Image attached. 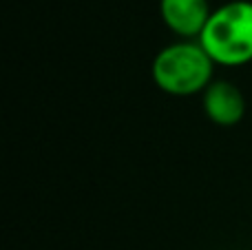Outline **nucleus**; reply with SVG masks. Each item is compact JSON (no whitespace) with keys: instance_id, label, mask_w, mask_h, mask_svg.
Returning <instances> with one entry per match:
<instances>
[{"instance_id":"obj_1","label":"nucleus","mask_w":252,"mask_h":250,"mask_svg":"<svg viewBox=\"0 0 252 250\" xmlns=\"http://www.w3.org/2000/svg\"><path fill=\"white\" fill-rule=\"evenodd\" d=\"M215 66L199 40H177L155 53L151 78L166 95L190 97L215 82Z\"/></svg>"},{"instance_id":"obj_2","label":"nucleus","mask_w":252,"mask_h":250,"mask_svg":"<svg viewBox=\"0 0 252 250\" xmlns=\"http://www.w3.org/2000/svg\"><path fill=\"white\" fill-rule=\"evenodd\" d=\"M199 44L217 66H244L252 62V2L230 0L213 9Z\"/></svg>"},{"instance_id":"obj_3","label":"nucleus","mask_w":252,"mask_h":250,"mask_svg":"<svg viewBox=\"0 0 252 250\" xmlns=\"http://www.w3.org/2000/svg\"><path fill=\"white\" fill-rule=\"evenodd\" d=\"M210 13L208 0H159L161 22L179 40H199Z\"/></svg>"},{"instance_id":"obj_4","label":"nucleus","mask_w":252,"mask_h":250,"mask_svg":"<svg viewBox=\"0 0 252 250\" xmlns=\"http://www.w3.org/2000/svg\"><path fill=\"white\" fill-rule=\"evenodd\" d=\"M201 106L206 118L223 128L237 126L246 115V97L241 89L230 80H215L201 93Z\"/></svg>"}]
</instances>
